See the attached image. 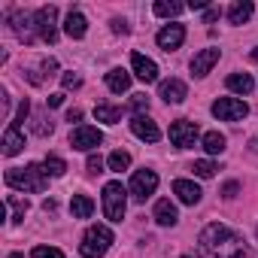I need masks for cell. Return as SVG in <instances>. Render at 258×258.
Returning a JSON list of instances; mask_svg holds the SVG:
<instances>
[{"label": "cell", "mask_w": 258, "mask_h": 258, "mask_svg": "<svg viewBox=\"0 0 258 258\" xmlns=\"http://www.w3.org/2000/svg\"><path fill=\"white\" fill-rule=\"evenodd\" d=\"M201 249L207 258H243L246 255V246H243V237L234 234L228 225H207L201 231Z\"/></svg>", "instance_id": "6da1fadb"}, {"label": "cell", "mask_w": 258, "mask_h": 258, "mask_svg": "<svg viewBox=\"0 0 258 258\" xmlns=\"http://www.w3.org/2000/svg\"><path fill=\"white\" fill-rule=\"evenodd\" d=\"M7 185L19 191H46L49 185V170L46 164H28V167H13L7 170Z\"/></svg>", "instance_id": "7a4b0ae2"}, {"label": "cell", "mask_w": 258, "mask_h": 258, "mask_svg": "<svg viewBox=\"0 0 258 258\" xmlns=\"http://www.w3.org/2000/svg\"><path fill=\"white\" fill-rule=\"evenodd\" d=\"M109 246H112V231L106 225H91L79 243V252L82 258H103Z\"/></svg>", "instance_id": "3957f363"}, {"label": "cell", "mask_w": 258, "mask_h": 258, "mask_svg": "<svg viewBox=\"0 0 258 258\" xmlns=\"http://www.w3.org/2000/svg\"><path fill=\"white\" fill-rule=\"evenodd\" d=\"M127 210V191L121 182H106L103 185V216L109 222H121Z\"/></svg>", "instance_id": "277c9868"}, {"label": "cell", "mask_w": 258, "mask_h": 258, "mask_svg": "<svg viewBox=\"0 0 258 258\" xmlns=\"http://www.w3.org/2000/svg\"><path fill=\"white\" fill-rule=\"evenodd\" d=\"M213 115L219 121H240V118L249 115V103L240 100V97H219L213 103Z\"/></svg>", "instance_id": "5b68a950"}, {"label": "cell", "mask_w": 258, "mask_h": 258, "mask_svg": "<svg viewBox=\"0 0 258 258\" xmlns=\"http://www.w3.org/2000/svg\"><path fill=\"white\" fill-rule=\"evenodd\" d=\"M198 137H201L198 124L188 121V118H179V121L170 124V143H173L176 149H191V146L198 143Z\"/></svg>", "instance_id": "8992f818"}, {"label": "cell", "mask_w": 258, "mask_h": 258, "mask_svg": "<svg viewBox=\"0 0 258 258\" xmlns=\"http://www.w3.org/2000/svg\"><path fill=\"white\" fill-rule=\"evenodd\" d=\"M55 22H58V10L55 7H40L34 13V31H37V37L46 40V43H55V37H58Z\"/></svg>", "instance_id": "52a82bcc"}, {"label": "cell", "mask_w": 258, "mask_h": 258, "mask_svg": "<svg viewBox=\"0 0 258 258\" xmlns=\"http://www.w3.org/2000/svg\"><path fill=\"white\" fill-rule=\"evenodd\" d=\"M127 188H131V195L137 198V201H146L149 195H155V188H158V173L155 170H137L134 176H131V185H127Z\"/></svg>", "instance_id": "ba28073f"}, {"label": "cell", "mask_w": 258, "mask_h": 258, "mask_svg": "<svg viewBox=\"0 0 258 258\" xmlns=\"http://www.w3.org/2000/svg\"><path fill=\"white\" fill-rule=\"evenodd\" d=\"M100 143H103V134L97 131V127H88V124L76 127V131L70 134V146L79 149V152H94Z\"/></svg>", "instance_id": "9c48e42d"}, {"label": "cell", "mask_w": 258, "mask_h": 258, "mask_svg": "<svg viewBox=\"0 0 258 258\" xmlns=\"http://www.w3.org/2000/svg\"><path fill=\"white\" fill-rule=\"evenodd\" d=\"M131 131H134V137H140V140H146V143H158V140H161L158 124H155L149 115H134V118H131Z\"/></svg>", "instance_id": "30bf717a"}, {"label": "cell", "mask_w": 258, "mask_h": 258, "mask_svg": "<svg viewBox=\"0 0 258 258\" xmlns=\"http://www.w3.org/2000/svg\"><path fill=\"white\" fill-rule=\"evenodd\" d=\"M158 46L164 49V52H173V49H179L182 46V40H185V28L182 25H164L161 31H158Z\"/></svg>", "instance_id": "8fae6325"}, {"label": "cell", "mask_w": 258, "mask_h": 258, "mask_svg": "<svg viewBox=\"0 0 258 258\" xmlns=\"http://www.w3.org/2000/svg\"><path fill=\"white\" fill-rule=\"evenodd\" d=\"M131 67H134V76L143 79V82H155V79H158V64H155L152 58L140 55V52L131 55Z\"/></svg>", "instance_id": "7c38bea8"}, {"label": "cell", "mask_w": 258, "mask_h": 258, "mask_svg": "<svg viewBox=\"0 0 258 258\" xmlns=\"http://www.w3.org/2000/svg\"><path fill=\"white\" fill-rule=\"evenodd\" d=\"M219 55H222L219 49H201V52L191 58V73H195V76H207V73L219 64Z\"/></svg>", "instance_id": "4fadbf2b"}, {"label": "cell", "mask_w": 258, "mask_h": 258, "mask_svg": "<svg viewBox=\"0 0 258 258\" xmlns=\"http://www.w3.org/2000/svg\"><path fill=\"white\" fill-rule=\"evenodd\" d=\"M158 94H161L167 103H182L185 94H188V88H185L182 79H164V82L158 85Z\"/></svg>", "instance_id": "5bb4252c"}, {"label": "cell", "mask_w": 258, "mask_h": 258, "mask_svg": "<svg viewBox=\"0 0 258 258\" xmlns=\"http://www.w3.org/2000/svg\"><path fill=\"white\" fill-rule=\"evenodd\" d=\"M155 222H158V225H164V228H173V225L179 222L176 204H173L170 198H161V201L155 204Z\"/></svg>", "instance_id": "9a60e30c"}, {"label": "cell", "mask_w": 258, "mask_h": 258, "mask_svg": "<svg viewBox=\"0 0 258 258\" xmlns=\"http://www.w3.org/2000/svg\"><path fill=\"white\" fill-rule=\"evenodd\" d=\"M173 195L182 201V204H188V207H195V204H201V188L195 185V182H188V179H176L173 182Z\"/></svg>", "instance_id": "2e32d148"}, {"label": "cell", "mask_w": 258, "mask_h": 258, "mask_svg": "<svg viewBox=\"0 0 258 258\" xmlns=\"http://www.w3.org/2000/svg\"><path fill=\"white\" fill-rule=\"evenodd\" d=\"M64 31H67V37H73V40H82L85 37V31H88V19L82 16V13H70L67 16V22H64Z\"/></svg>", "instance_id": "e0dca14e"}, {"label": "cell", "mask_w": 258, "mask_h": 258, "mask_svg": "<svg viewBox=\"0 0 258 258\" xmlns=\"http://www.w3.org/2000/svg\"><path fill=\"white\" fill-rule=\"evenodd\" d=\"M106 85H109V91L121 94V91H127V88H131V73H127V70H121V67H112V70L106 73Z\"/></svg>", "instance_id": "ac0fdd59"}, {"label": "cell", "mask_w": 258, "mask_h": 258, "mask_svg": "<svg viewBox=\"0 0 258 258\" xmlns=\"http://www.w3.org/2000/svg\"><path fill=\"white\" fill-rule=\"evenodd\" d=\"M22 149H25V137L16 124H10L7 134H4V155H19Z\"/></svg>", "instance_id": "d6986e66"}, {"label": "cell", "mask_w": 258, "mask_h": 258, "mask_svg": "<svg viewBox=\"0 0 258 258\" xmlns=\"http://www.w3.org/2000/svg\"><path fill=\"white\" fill-rule=\"evenodd\" d=\"M252 13H255V7L249 4V0H237V4L228 10V22L231 25H246L252 19Z\"/></svg>", "instance_id": "ffe728a7"}, {"label": "cell", "mask_w": 258, "mask_h": 258, "mask_svg": "<svg viewBox=\"0 0 258 258\" xmlns=\"http://www.w3.org/2000/svg\"><path fill=\"white\" fill-rule=\"evenodd\" d=\"M228 88L237 91V94H249V91L255 88V79H252L249 73H231V76H228Z\"/></svg>", "instance_id": "44dd1931"}, {"label": "cell", "mask_w": 258, "mask_h": 258, "mask_svg": "<svg viewBox=\"0 0 258 258\" xmlns=\"http://www.w3.org/2000/svg\"><path fill=\"white\" fill-rule=\"evenodd\" d=\"M70 210H73V216H76V219H91L94 204H91V198H85V195H73Z\"/></svg>", "instance_id": "7402d4cb"}, {"label": "cell", "mask_w": 258, "mask_h": 258, "mask_svg": "<svg viewBox=\"0 0 258 258\" xmlns=\"http://www.w3.org/2000/svg\"><path fill=\"white\" fill-rule=\"evenodd\" d=\"M94 118L97 121H106V124H115V121H121V109L118 106H109V103H97L94 106Z\"/></svg>", "instance_id": "603a6c76"}, {"label": "cell", "mask_w": 258, "mask_h": 258, "mask_svg": "<svg viewBox=\"0 0 258 258\" xmlns=\"http://www.w3.org/2000/svg\"><path fill=\"white\" fill-rule=\"evenodd\" d=\"M204 149H207L210 155H222V152H225V137H222L219 131H207V134H204Z\"/></svg>", "instance_id": "cb8c5ba5"}, {"label": "cell", "mask_w": 258, "mask_h": 258, "mask_svg": "<svg viewBox=\"0 0 258 258\" xmlns=\"http://www.w3.org/2000/svg\"><path fill=\"white\" fill-rule=\"evenodd\" d=\"M185 7L182 4H173V0H158L155 4V16H161V19H173V16H179Z\"/></svg>", "instance_id": "d4e9b609"}, {"label": "cell", "mask_w": 258, "mask_h": 258, "mask_svg": "<svg viewBox=\"0 0 258 258\" xmlns=\"http://www.w3.org/2000/svg\"><path fill=\"white\" fill-rule=\"evenodd\" d=\"M106 164H109V170H118V173H121V170L131 167V155H127L124 149H115V152L106 158Z\"/></svg>", "instance_id": "484cf974"}, {"label": "cell", "mask_w": 258, "mask_h": 258, "mask_svg": "<svg viewBox=\"0 0 258 258\" xmlns=\"http://www.w3.org/2000/svg\"><path fill=\"white\" fill-rule=\"evenodd\" d=\"M7 207L13 210L10 222H22V219H25V213H28V201H19V198H7Z\"/></svg>", "instance_id": "4316f807"}, {"label": "cell", "mask_w": 258, "mask_h": 258, "mask_svg": "<svg viewBox=\"0 0 258 258\" xmlns=\"http://www.w3.org/2000/svg\"><path fill=\"white\" fill-rule=\"evenodd\" d=\"M43 164H46L49 176H64V173H67V164H64V158H58V155H49Z\"/></svg>", "instance_id": "83f0119b"}, {"label": "cell", "mask_w": 258, "mask_h": 258, "mask_svg": "<svg viewBox=\"0 0 258 258\" xmlns=\"http://www.w3.org/2000/svg\"><path fill=\"white\" fill-rule=\"evenodd\" d=\"M34 134L37 137H46V134H52V118H46L43 112L34 118Z\"/></svg>", "instance_id": "f1b7e54d"}, {"label": "cell", "mask_w": 258, "mask_h": 258, "mask_svg": "<svg viewBox=\"0 0 258 258\" xmlns=\"http://www.w3.org/2000/svg\"><path fill=\"white\" fill-rule=\"evenodd\" d=\"M191 170H195V173H198L201 179H210V176H213V173H216L219 167H216L213 161H207V158H204V161H195V167H191Z\"/></svg>", "instance_id": "f546056e"}, {"label": "cell", "mask_w": 258, "mask_h": 258, "mask_svg": "<svg viewBox=\"0 0 258 258\" xmlns=\"http://www.w3.org/2000/svg\"><path fill=\"white\" fill-rule=\"evenodd\" d=\"M31 255H34V258H64V252L55 249V246H34Z\"/></svg>", "instance_id": "4dcf8cb0"}, {"label": "cell", "mask_w": 258, "mask_h": 258, "mask_svg": "<svg viewBox=\"0 0 258 258\" xmlns=\"http://www.w3.org/2000/svg\"><path fill=\"white\" fill-rule=\"evenodd\" d=\"M28 112H31V103H28V97H25V100L19 103V112H16V121H13V124H16V127H22V121L28 118Z\"/></svg>", "instance_id": "1f68e13d"}, {"label": "cell", "mask_w": 258, "mask_h": 258, "mask_svg": "<svg viewBox=\"0 0 258 258\" xmlns=\"http://www.w3.org/2000/svg\"><path fill=\"white\" fill-rule=\"evenodd\" d=\"M134 109H137V115H143V109H149V97L146 94H134Z\"/></svg>", "instance_id": "d6a6232c"}, {"label": "cell", "mask_w": 258, "mask_h": 258, "mask_svg": "<svg viewBox=\"0 0 258 258\" xmlns=\"http://www.w3.org/2000/svg\"><path fill=\"white\" fill-rule=\"evenodd\" d=\"M61 82H64V88H79V82H82V79H79L76 73H64V76H61Z\"/></svg>", "instance_id": "836d02e7"}, {"label": "cell", "mask_w": 258, "mask_h": 258, "mask_svg": "<svg viewBox=\"0 0 258 258\" xmlns=\"http://www.w3.org/2000/svg\"><path fill=\"white\" fill-rule=\"evenodd\" d=\"M88 170L91 173H100L103 170V158L100 155H88Z\"/></svg>", "instance_id": "e575fe53"}, {"label": "cell", "mask_w": 258, "mask_h": 258, "mask_svg": "<svg viewBox=\"0 0 258 258\" xmlns=\"http://www.w3.org/2000/svg\"><path fill=\"white\" fill-rule=\"evenodd\" d=\"M112 31L115 34H127V22L124 19H112Z\"/></svg>", "instance_id": "d590c367"}, {"label": "cell", "mask_w": 258, "mask_h": 258, "mask_svg": "<svg viewBox=\"0 0 258 258\" xmlns=\"http://www.w3.org/2000/svg\"><path fill=\"white\" fill-rule=\"evenodd\" d=\"M46 100H49V106H61V103H64V94L58 91V94H49Z\"/></svg>", "instance_id": "8d00e7d4"}, {"label": "cell", "mask_w": 258, "mask_h": 258, "mask_svg": "<svg viewBox=\"0 0 258 258\" xmlns=\"http://www.w3.org/2000/svg\"><path fill=\"white\" fill-rule=\"evenodd\" d=\"M219 19V10H207V16H204V22L210 25V22H216Z\"/></svg>", "instance_id": "74e56055"}, {"label": "cell", "mask_w": 258, "mask_h": 258, "mask_svg": "<svg viewBox=\"0 0 258 258\" xmlns=\"http://www.w3.org/2000/svg\"><path fill=\"white\" fill-rule=\"evenodd\" d=\"M234 195H237V182H228L225 185V198H234Z\"/></svg>", "instance_id": "f35d334b"}, {"label": "cell", "mask_w": 258, "mask_h": 258, "mask_svg": "<svg viewBox=\"0 0 258 258\" xmlns=\"http://www.w3.org/2000/svg\"><path fill=\"white\" fill-rule=\"evenodd\" d=\"M79 118H82V112H79V109H70V112H67V121H79Z\"/></svg>", "instance_id": "ab89813d"}, {"label": "cell", "mask_w": 258, "mask_h": 258, "mask_svg": "<svg viewBox=\"0 0 258 258\" xmlns=\"http://www.w3.org/2000/svg\"><path fill=\"white\" fill-rule=\"evenodd\" d=\"M188 7H191V10H204V7H207V0H191Z\"/></svg>", "instance_id": "60d3db41"}, {"label": "cell", "mask_w": 258, "mask_h": 258, "mask_svg": "<svg viewBox=\"0 0 258 258\" xmlns=\"http://www.w3.org/2000/svg\"><path fill=\"white\" fill-rule=\"evenodd\" d=\"M252 61H255V64H258V49H255V52H252Z\"/></svg>", "instance_id": "b9f144b4"}, {"label": "cell", "mask_w": 258, "mask_h": 258, "mask_svg": "<svg viewBox=\"0 0 258 258\" xmlns=\"http://www.w3.org/2000/svg\"><path fill=\"white\" fill-rule=\"evenodd\" d=\"M10 258H22V255H19V252H13V255H10Z\"/></svg>", "instance_id": "7bdbcfd3"}, {"label": "cell", "mask_w": 258, "mask_h": 258, "mask_svg": "<svg viewBox=\"0 0 258 258\" xmlns=\"http://www.w3.org/2000/svg\"><path fill=\"white\" fill-rule=\"evenodd\" d=\"M182 258H188V255H182Z\"/></svg>", "instance_id": "ee69618b"}]
</instances>
